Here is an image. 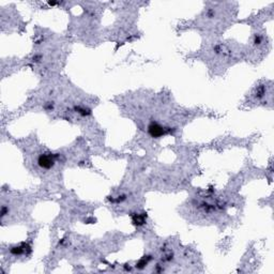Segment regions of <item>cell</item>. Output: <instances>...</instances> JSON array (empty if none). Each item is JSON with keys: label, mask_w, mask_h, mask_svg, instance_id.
Wrapping results in <instances>:
<instances>
[{"label": "cell", "mask_w": 274, "mask_h": 274, "mask_svg": "<svg viewBox=\"0 0 274 274\" xmlns=\"http://www.w3.org/2000/svg\"><path fill=\"white\" fill-rule=\"evenodd\" d=\"M170 132V129L162 127V125H160L156 122H151L149 124V127H148V133L153 138H160V137L169 134Z\"/></svg>", "instance_id": "obj_1"}, {"label": "cell", "mask_w": 274, "mask_h": 274, "mask_svg": "<svg viewBox=\"0 0 274 274\" xmlns=\"http://www.w3.org/2000/svg\"><path fill=\"white\" fill-rule=\"evenodd\" d=\"M57 155L52 153H43L38 157V165L43 169H51L55 165Z\"/></svg>", "instance_id": "obj_2"}, {"label": "cell", "mask_w": 274, "mask_h": 274, "mask_svg": "<svg viewBox=\"0 0 274 274\" xmlns=\"http://www.w3.org/2000/svg\"><path fill=\"white\" fill-rule=\"evenodd\" d=\"M147 214L146 213H135L132 215V222L135 226H141L146 223Z\"/></svg>", "instance_id": "obj_3"}, {"label": "cell", "mask_w": 274, "mask_h": 274, "mask_svg": "<svg viewBox=\"0 0 274 274\" xmlns=\"http://www.w3.org/2000/svg\"><path fill=\"white\" fill-rule=\"evenodd\" d=\"M26 244H20V245L14 246V247L11 248V253L13 255H22L26 252Z\"/></svg>", "instance_id": "obj_4"}, {"label": "cell", "mask_w": 274, "mask_h": 274, "mask_svg": "<svg viewBox=\"0 0 274 274\" xmlns=\"http://www.w3.org/2000/svg\"><path fill=\"white\" fill-rule=\"evenodd\" d=\"M75 110H76V113H78L79 115L81 116H88L91 114V110L89 108H86V107H81V106H77L75 107Z\"/></svg>", "instance_id": "obj_5"}, {"label": "cell", "mask_w": 274, "mask_h": 274, "mask_svg": "<svg viewBox=\"0 0 274 274\" xmlns=\"http://www.w3.org/2000/svg\"><path fill=\"white\" fill-rule=\"evenodd\" d=\"M147 264H148V260L146 259V257H145V258H143L141 260H139L138 264H136V267H137V268H139V269H141V268H143V267H145Z\"/></svg>", "instance_id": "obj_6"}, {"label": "cell", "mask_w": 274, "mask_h": 274, "mask_svg": "<svg viewBox=\"0 0 274 274\" xmlns=\"http://www.w3.org/2000/svg\"><path fill=\"white\" fill-rule=\"evenodd\" d=\"M8 212H9V209L6 207V206H3V207H2V209H1V216H2V218H3V216L6 215Z\"/></svg>", "instance_id": "obj_7"}, {"label": "cell", "mask_w": 274, "mask_h": 274, "mask_svg": "<svg viewBox=\"0 0 274 274\" xmlns=\"http://www.w3.org/2000/svg\"><path fill=\"white\" fill-rule=\"evenodd\" d=\"M48 4H49V6H56V4H58V2L51 1V2H48Z\"/></svg>", "instance_id": "obj_8"}]
</instances>
